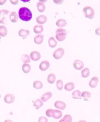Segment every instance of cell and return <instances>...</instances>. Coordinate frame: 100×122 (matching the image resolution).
<instances>
[{"label": "cell", "instance_id": "b9f144b4", "mask_svg": "<svg viewBox=\"0 0 100 122\" xmlns=\"http://www.w3.org/2000/svg\"><path fill=\"white\" fill-rule=\"evenodd\" d=\"M0 97H1V96H0Z\"/></svg>", "mask_w": 100, "mask_h": 122}, {"label": "cell", "instance_id": "ac0fdd59", "mask_svg": "<svg viewBox=\"0 0 100 122\" xmlns=\"http://www.w3.org/2000/svg\"><path fill=\"white\" fill-rule=\"evenodd\" d=\"M64 88L66 91H71L75 88V85L73 82H69L65 84Z\"/></svg>", "mask_w": 100, "mask_h": 122}, {"label": "cell", "instance_id": "7a4b0ae2", "mask_svg": "<svg viewBox=\"0 0 100 122\" xmlns=\"http://www.w3.org/2000/svg\"><path fill=\"white\" fill-rule=\"evenodd\" d=\"M46 115L48 117H52L54 119H59L62 116V112L58 110L49 109L46 111Z\"/></svg>", "mask_w": 100, "mask_h": 122}, {"label": "cell", "instance_id": "836d02e7", "mask_svg": "<svg viewBox=\"0 0 100 122\" xmlns=\"http://www.w3.org/2000/svg\"><path fill=\"white\" fill-rule=\"evenodd\" d=\"M48 119L45 117H40L38 119V122H48Z\"/></svg>", "mask_w": 100, "mask_h": 122}, {"label": "cell", "instance_id": "30bf717a", "mask_svg": "<svg viewBox=\"0 0 100 122\" xmlns=\"http://www.w3.org/2000/svg\"><path fill=\"white\" fill-rule=\"evenodd\" d=\"M99 81V78L97 77H94L91 79L89 83V85L91 88H94L96 87Z\"/></svg>", "mask_w": 100, "mask_h": 122}, {"label": "cell", "instance_id": "cb8c5ba5", "mask_svg": "<svg viewBox=\"0 0 100 122\" xmlns=\"http://www.w3.org/2000/svg\"><path fill=\"white\" fill-rule=\"evenodd\" d=\"M66 21L63 19H60L56 22L55 24L59 27H64L66 25Z\"/></svg>", "mask_w": 100, "mask_h": 122}, {"label": "cell", "instance_id": "484cf974", "mask_svg": "<svg viewBox=\"0 0 100 122\" xmlns=\"http://www.w3.org/2000/svg\"><path fill=\"white\" fill-rule=\"evenodd\" d=\"M37 9L40 12L42 13L45 10V6L44 3L41 2H38L37 4Z\"/></svg>", "mask_w": 100, "mask_h": 122}, {"label": "cell", "instance_id": "4dcf8cb0", "mask_svg": "<svg viewBox=\"0 0 100 122\" xmlns=\"http://www.w3.org/2000/svg\"><path fill=\"white\" fill-rule=\"evenodd\" d=\"M33 86L36 89H40L42 88L43 85L42 83L40 81H36L33 83Z\"/></svg>", "mask_w": 100, "mask_h": 122}, {"label": "cell", "instance_id": "7402d4cb", "mask_svg": "<svg viewBox=\"0 0 100 122\" xmlns=\"http://www.w3.org/2000/svg\"><path fill=\"white\" fill-rule=\"evenodd\" d=\"M72 98L74 99H81V92L79 90H75L72 93Z\"/></svg>", "mask_w": 100, "mask_h": 122}, {"label": "cell", "instance_id": "2e32d148", "mask_svg": "<svg viewBox=\"0 0 100 122\" xmlns=\"http://www.w3.org/2000/svg\"><path fill=\"white\" fill-rule=\"evenodd\" d=\"M49 45L51 48H55L57 45L58 42L54 37H50L48 41Z\"/></svg>", "mask_w": 100, "mask_h": 122}, {"label": "cell", "instance_id": "603a6c76", "mask_svg": "<svg viewBox=\"0 0 100 122\" xmlns=\"http://www.w3.org/2000/svg\"><path fill=\"white\" fill-rule=\"evenodd\" d=\"M44 104L40 99H37L34 102L33 106L35 107L36 110L39 109L41 107L43 106Z\"/></svg>", "mask_w": 100, "mask_h": 122}, {"label": "cell", "instance_id": "277c9868", "mask_svg": "<svg viewBox=\"0 0 100 122\" xmlns=\"http://www.w3.org/2000/svg\"><path fill=\"white\" fill-rule=\"evenodd\" d=\"M83 12L85 13L86 18L92 20L95 15V11L90 6H86L83 9Z\"/></svg>", "mask_w": 100, "mask_h": 122}, {"label": "cell", "instance_id": "d6a6232c", "mask_svg": "<svg viewBox=\"0 0 100 122\" xmlns=\"http://www.w3.org/2000/svg\"><path fill=\"white\" fill-rule=\"evenodd\" d=\"M57 88L59 91H61L63 88V83L61 80H58L56 82Z\"/></svg>", "mask_w": 100, "mask_h": 122}, {"label": "cell", "instance_id": "d6986e66", "mask_svg": "<svg viewBox=\"0 0 100 122\" xmlns=\"http://www.w3.org/2000/svg\"><path fill=\"white\" fill-rule=\"evenodd\" d=\"M81 97L83 98L84 100L85 101H88L89 98L91 97V94L89 92L85 91L82 93Z\"/></svg>", "mask_w": 100, "mask_h": 122}, {"label": "cell", "instance_id": "ffe728a7", "mask_svg": "<svg viewBox=\"0 0 100 122\" xmlns=\"http://www.w3.org/2000/svg\"><path fill=\"white\" fill-rule=\"evenodd\" d=\"M19 35L23 37V38H25V37L28 36L30 34V31L28 30H25L23 29H21L19 31Z\"/></svg>", "mask_w": 100, "mask_h": 122}, {"label": "cell", "instance_id": "3957f363", "mask_svg": "<svg viewBox=\"0 0 100 122\" xmlns=\"http://www.w3.org/2000/svg\"><path fill=\"white\" fill-rule=\"evenodd\" d=\"M55 33L56 34L55 35V38L58 41H64L66 37L67 34L66 30L61 28H59L56 30Z\"/></svg>", "mask_w": 100, "mask_h": 122}, {"label": "cell", "instance_id": "83f0119b", "mask_svg": "<svg viewBox=\"0 0 100 122\" xmlns=\"http://www.w3.org/2000/svg\"><path fill=\"white\" fill-rule=\"evenodd\" d=\"M90 73V71L89 68L88 67L85 68L82 71V76L84 78H87L89 76Z\"/></svg>", "mask_w": 100, "mask_h": 122}, {"label": "cell", "instance_id": "f546056e", "mask_svg": "<svg viewBox=\"0 0 100 122\" xmlns=\"http://www.w3.org/2000/svg\"><path fill=\"white\" fill-rule=\"evenodd\" d=\"M59 122H72V116L69 114L66 115Z\"/></svg>", "mask_w": 100, "mask_h": 122}, {"label": "cell", "instance_id": "6da1fadb", "mask_svg": "<svg viewBox=\"0 0 100 122\" xmlns=\"http://www.w3.org/2000/svg\"><path fill=\"white\" fill-rule=\"evenodd\" d=\"M19 17L25 22L30 20L32 18V13L30 9L26 7L20 8L19 11Z\"/></svg>", "mask_w": 100, "mask_h": 122}, {"label": "cell", "instance_id": "8fae6325", "mask_svg": "<svg viewBox=\"0 0 100 122\" xmlns=\"http://www.w3.org/2000/svg\"><path fill=\"white\" fill-rule=\"evenodd\" d=\"M55 107L58 109L63 110L66 107V105L64 102L62 101H58L55 102Z\"/></svg>", "mask_w": 100, "mask_h": 122}, {"label": "cell", "instance_id": "f1b7e54d", "mask_svg": "<svg viewBox=\"0 0 100 122\" xmlns=\"http://www.w3.org/2000/svg\"><path fill=\"white\" fill-rule=\"evenodd\" d=\"M55 79L56 77L55 74L52 73L50 74L47 77V81L50 84H53L55 81Z\"/></svg>", "mask_w": 100, "mask_h": 122}, {"label": "cell", "instance_id": "4fadbf2b", "mask_svg": "<svg viewBox=\"0 0 100 122\" xmlns=\"http://www.w3.org/2000/svg\"><path fill=\"white\" fill-rule=\"evenodd\" d=\"M52 94L50 92H47L45 93L43 95L41 96V100L44 102H47L50 98L52 97Z\"/></svg>", "mask_w": 100, "mask_h": 122}, {"label": "cell", "instance_id": "8992f818", "mask_svg": "<svg viewBox=\"0 0 100 122\" xmlns=\"http://www.w3.org/2000/svg\"><path fill=\"white\" fill-rule=\"evenodd\" d=\"M10 13V11L6 10H0V24H5L6 19L5 15H7Z\"/></svg>", "mask_w": 100, "mask_h": 122}, {"label": "cell", "instance_id": "8d00e7d4", "mask_svg": "<svg viewBox=\"0 0 100 122\" xmlns=\"http://www.w3.org/2000/svg\"><path fill=\"white\" fill-rule=\"evenodd\" d=\"M10 2L12 4V5H16L17 4L19 3V0H10Z\"/></svg>", "mask_w": 100, "mask_h": 122}, {"label": "cell", "instance_id": "1f68e13d", "mask_svg": "<svg viewBox=\"0 0 100 122\" xmlns=\"http://www.w3.org/2000/svg\"><path fill=\"white\" fill-rule=\"evenodd\" d=\"M21 60L22 62L25 63L30 62V56H29L28 55H27V54H24V55H22L21 58Z\"/></svg>", "mask_w": 100, "mask_h": 122}, {"label": "cell", "instance_id": "4316f807", "mask_svg": "<svg viewBox=\"0 0 100 122\" xmlns=\"http://www.w3.org/2000/svg\"><path fill=\"white\" fill-rule=\"evenodd\" d=\"M31 69L30 65L27 63H24L22 66V70L24 73L28 74L30 72Z\"/></svg>", "mask_w": 100, "mask_h": 122}, {"label": "cell", "instance_id": "d590c367", "mask_svg": "<svg viewBox=\"0 0 100 122\" xmlns=\"http://www.w3.org/2000/svg\"><path fill=\"white\" fill-rule=\"evenodd\" d=\"M95 33L97 35H100V27L96 29Z\"/></svg>", "mask_w": 100, "mask_h": 122}, {"label": "cell", "instance_id": "74e56055", "mask_svg": "<svg viewBox=\"0 0 100 122\" xmlns=\"http://www.w3.org/2000/svg\"><path fill=\"white\" fill-rule=\"evenodd\" d=\"M6 2V0H0V5H3Z\"/></svg>", "mask_w": 100, "mask_h": 122}, {"label": "cell", "instance_id": "9a60e30c", "mask_svg": "<svg viewBox=\"0 0 100 122\" xmlns=\"http://www.w3.org/2000/svg\"><path fill=\"white\" fill-rule=\"evenodd\" d=\"M44 36V35L42 34L36 35L34 38V42L37 45L41 44L43 41Z\"/></svg>", "mask_w": 100, "mask_h": 122}, {"label": "cell", "instance_id": "e575fe53", "mask_svg": "<svg viewBox=\"0 0 100 122\" xmlns=\"http://www.w3.org/2000/svg\"><path fill=\"white\" fill-rule=\"evenodd\" d=\"M54 2L57 5H60L61 4L63 3L64 0H53Z\"/></svg>", "mask_w": 100, "mask_h": 122}, {"label": "cell", "instance_id": "44dd1931", "mask_svg": "<svg viewBox=\"0 0 100 122\" xmlns=\"http://www.w3.org/2000/svg\"><path fill=\"white\" fill-rule=\"evenodd\" d=\"M34 33L36 34H39L42 33L44 31V27L42 25H36L33 28Z\"/></svg>", "mask_w": 100, "mask_h": 122}, {"label": "cell", "instance_id": "f35d334b", "mask_svg": "<svg viewBox=\"0 0 100 122\" xmlns=\"http://www.w3.org/2000/svg\"><path fill=\"white\" fill-rule=\"evenodd\" d=\"M4 122H13V121L11 120L7 119V120H5Z\"/></svg>", "mask_w": 100, "mask_h": 122}, {"label": "cell", "instance_id": "60d3db41", "mask_svg": "<svg viewBox=\"0 0 100 122\" xmlns=\"http://www.w3.org/2000/svg\"><path fill=\"white\" fill-rule=\"evenodd\" d=\"M1 37L0 36V41H1Z\"/></svg>", "mask_w": 100, "mask_h": 122}, {"label": "cell", "instance_id": "e0dca14e", "mask_svg": "<svg viewBox=\"0 0 100 122\" xmlns=\"http://www.w3.org/2000/svg\"><path fill=\"white\" fill-rule=\"evenodd\" d=\"M10 19L11 22L13 23H15L17 22L18 17L16 12L15 11L11 12L10 15Z\"/></svg>", "mask_w": 100, "mask_h": 122}, {"label": "cell", "instance_id": "5bb4252c", "mask_svg": "<svg viewBox=\"0 0 100 122\" xmlns=\"http://www.w3.org/2000/svg\"><path fill=\"white\" fill-rule=\"evenodd\" d=\"M36 20L37 23L39 24H44L47 22V17L44 15H40L37 17Z\"/></svg>", "mask_w": 100, "mask_h": 122}, {"label": "cell", "instance_id": "ba28073f", "mask_svg": "<svg viewBox=\"0 0 100 122\" xmlns=\"http://www.w3.org/2000/svg\"><path fill=\"white\" fill-rule=\"evenodd\" d=\"M73 66L76 70H80L84 67V64L82 61L79 60H76L74 61L73 63Z\"/></svg>", "mask_w": 100, "mask_h": 122}, {"label": "cell", "instance_id": "ab89813d", "mask_svg": "<svg viewBox=\"0 0 100 122\" xmlns=\"http://www.w3.org/2000/svg\"><path fill=\"white\" fill-rule=\"evenodd\" d=\"M78 122H87L85 120H80V121H79Z\"/></svg>", "mask_w": 100, "mask_h": 122}, {"label": "cell", "instance_id": "d4e9b609", "mask_svg": "<svg viewBox=\"0 0 100 122\" xmlns=\"http://www.w3.org/2000/svg\"><path fill=\"white\" fill-rule=\"evenodd\" d=\"M8 33V30L6 27L3 25H0V36L5 37Z\"/></svg>", "mask_w": 100, "mask_h": 122}, {"label": "cell", "instance_id": "9c48e42d", "mask_svg": "<svg viewBox=\"0 0 100 122\" xmlns=\"http://www.w3.org/2000/svg\"><path fill=\"white\" fill-rule=\"evenodd\" d=\"M50 66V63L47 60L43 61L40 63L39 66L40 70L42 71H45L47 70Z\"/></svg>", "mask_w": 100, "mask_h": 122}, {"label": "cell", "instance_id": "7c38bea8", "mask_svg": "<svg viewBox=\"0 0 100 122\" xmlns=\"http://www.w3.org/2000/svg\"><path fill=\"white\" fill-rule=\"evenodd\" d=\"M30 57L32 60L34 61H37L40 59L41 55L38 52L34 51L30 53Z\"/></svg>", "mask_w": 100, "mask_h": 122}, {"label": "cell", "instance_id": "5b68a950", "mask_svg": "<svg viewBox=\"0 0 100 122\" xmlns=\"http://www.w3.org/2000/svg\"><path fill=\"white\" fill-rule=\"evenodd\" d=\"M64 53V50L63 48L61 47L58 48L54 52V58L56 60H59L62 58Z\"/></svg>", "mask_w": 100, "mask_h": 122}, {"label": "cell", "instance_id": "52a82bcc", "mask_svg": "<svg viewBox=\"0 0 100 122\" xmlns=\"http://www.w3.org/2000/svg\"><path fill=\"white\" fill-rule=\"evenodd\" d=\"M15 97L12 94H7L4 97L5 102L7 104L12 103L15 101Z\"/></svg>", "mask_w": 100, "mask_h": 122}]
</instances>
